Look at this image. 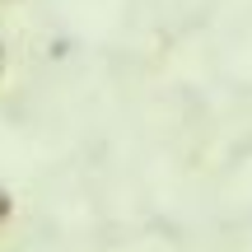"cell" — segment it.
<instances>
[{
	"label": "cell",
	"mask_w": 252,
	"mask_h": 252,
	"mask_svg": "<svg viewBox=\"0 0 252 252\" xmlns=\"http://www.w3.org/2000/svg\"><path fill=\"white\" fill-rule=\"evenodd\" d=\"M9 220H14V196H9V191L0 187V229H5Z\"/></svg>",
	"instance_id": "cell-1"
},
{
	"label": "cell",
	"mask_w": 252,
	"mask_h": 252,
	"mask_svg": "<svg viewBox=\"0 0 252 252\" xmlns=\"http://www.w3.org/2000/svg\"><path fill=\"white\" fill-rule=\"evenodd\" d=\"M0 80H5V28H0Z\"/></svg>",
	"instance_id": "cell-2"
}]
</instances>
